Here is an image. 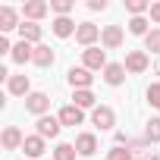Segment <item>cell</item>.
<instances>
[{
	"label": "cell",
	"mask_w": 160,
	"mask_h": 160,
	"mask_svg": "<svg viewBox=\"0 0 160 160\" xmlns=\"http://www.w3.org/2000/svg\"><path fill=\"white\" fill-rule=\"evenodd\" d=\"M66 82L72 85V91H88L91 82H94V75H91V69H85V66H72V69L66 72Z\"/></svg>",
	"instance_id": "obj_1"
},
{
	"label": "cell",
	"mask_w": 160,
	"mask_h": 160,
	"mask_svg": "<svg viewBox=\"0 0 160 160\" xmlns=\"http://www.w3.org/2000/svg\"><path fill=\"white\" fill-rule=\"evenodd\" d=\"M25 110L41 119V116H47V110H50V98H47L44 91H32V94L25 98Z\"/></svg>",
	"instance_id": "obj_2"
},
{
	"label": "cell",
	"mask_w": 160,
	"mask_h": 160,
	"mask_svg": "<svg viewBox=\"0 0 160 160\" xmlns=\"http://www.w3.org/2000/svg\"><path fill=\"white\" fill-rule=\"evenodd\" d=\"M91 122H94V126H98L101 132L113 129V126H116V113H113V107H107V104L94 107V110H91Z\"/></svg>",
	"instance_id": "obj_3"
},
{
	"label": "cell",
	"mask_w": 160,
	"mask_h": 160,
	"mask_svg": "<svg viewBox=\"0 0 160 160\" xmlns=\"http://www.w3.org/2000/svg\"><path fill=\"white\" fill-rule=\"evenodd\" d=\"M101 32H104V28H98L94 22H78V32H75V41L82 44L85 50H88V47H94V41L101 38Z\"/></svg>",
	"instance_id": "obj_4"
},
{
	"label": "cell",
	"mask_w": 160,
	"mask_h": 160,
	"mask_svg": "<svg viewBox=\"0 0 160 160\" xmlns=\"http://www.w3.org/2000/svg\"><path fill=\"white\" fill-rule=\"evenodd\" d=\"M60 129H63V122H60L57 116H41V119L35 122V135H41L44 141H47V138H57Z\"/></svg>",
	"instance_id": "obj_5"
},
{
	"label": "cell",
	"mask_w": 160,
	"mask_h": 160,
	"mask_svg": "<svg viewBox=\"0 0 160 160\" xmlns=\"http://www.w3.org/2000/svg\"><path fill=\"white\" fill-rule=\"evenodd\" d=\"M22 151H25V160H38V157L47 154V141H44L41 135H25Z\"/></svg>",
	"instance_id": "obj_6"
},
{
	"label": "cell",
	"mask_w": 160,
	"mask_h": 160,
	"mask_svg": "<svg viewBox=\"0 0 160 160\" xmlns=\"http://www.w3.org/2000/svg\"><path fill=\"white\" fill-rule=\"evenodd\" d=\"M57 119H60L63 126H69V129H75V126H82V122H85V110H78L75 104H66V107H60V113H57Z\"/></svg>",
	"instance_id": "obj_7"
},
{
	"label": "cell",
	"mask_w": 160,
	"mask_h": 160,
	"mask_svg": "<svg viewBox=\"0 0 160 160\" xmlns=\"http://www.w3.org/2000/svg\"><path fill=\"white\" fill-rule=\"evenodd\" d=\"M82 66L85 69H107V50H101V47L82 50Z\"/></svg>",
	"instance_id": "obj_8"
},
{
	"label": "cell",
	"mask_w": 160,
	"mask_h": 160,
	"mask_svg": "<svg viewBox=\"0 0 160 160\" xmlns=\"http://www.w3.org/2000/svg\"><path fill=\"white\" fill-rule=\"evenodd\" d=\"M148 63H151V60H148V53H144V50H129L122 66H126V72L138 75V72H144V69H148Z\"/></svg>",
	"instance_id": "obj_9"
},
{
	"label": "cell",
	"mask_w": 160,
	"mask_h": 160,
	"mask_svg": "<svg viewBox=\"0 0 160 160\" xmlns=\"http://www.w3.org/2000/svg\"><path fill=\"white\" fill-rule=\"evenodd\" d=\"M75 151H78V157H91L94 151H98V135L94 132H82V135H75Z\"/></svg>",
	"instance_id": "obj_10"
},
{
	"label": "cell",
	"mask_w": 160,
	"mask_h": 160,
	"mask_svg": "<svg viewBox=\"0 0 160 160\" xmlns=\"http://www.w3.org/2000/svg\"><path fill=\"white\" fill-rule=\"evenodd\" d=\"M10 60H13V63H19V66L32 63V60H35V44H28V41H16V44H13Z\"/></svg>",
	"instance_id": "obj_11"
},
{
	"label": "cell",
	"mask_w": 160,
	"mask_h": 160,
	"mask_svg": "<svg viewBox=\"0 0 160 160\" xmlns=\"http://www.w3.org/2000/svg\"><path fill=\"white\" fill-rule=\"evenodd\" d=\"M50 13V3H44V0H28V3L22 7V16L28 19V22H38V19H44Z\"/></svg>",
	"instance_id": "obj_12"
},
{
	"label": "cell",
	"mask_w": 160,
	"mask_h": 160,
	"mask_svg": "<svg viewBox=\"0 0 160 160\" xmlns=\"http://www.w3.org/2000/svg\"><path fill=\"white\" fill-rule=\"evenodd\" d=\"M41 35H44V32H41V25H38V22L22 19V25H19V41H28V44H35V47H38V44H41Z\"/></svg>",
	"instance_id": "obj_13"
},
{
	"label": "cell",
	"mask_w": 160,
	"mask_h": 160,
	"mask_svg": "<svg viewBox=\"0 0 160 160\" xmlns=\"http://www.w3.org/2000/svg\"><path fill=\"white\" fill-rule=\"evenodd\" d=\"M101 44H104L107 50H116V47L122 44V25H104V32H101Z\"/></svg>",
	"instance_id": "obj_14"
},
{
	"label": "cell",
	"mask_w": 160,
	"mask_h": 160,
	"mask_svg": "<svg viewBox=\"0 0 160 160\" xmlns=\"http://www.w3.org/2000/svg\"><path fill=\"white\" fill-rule=\"evenodd\" d=\"M104 82H107L110 88H119V85L126 82V66H122V63H107V69H104Z\"/></svg>",
	"instance_id": "obj_15"
},
{
	"label": "cell",
	"mask_w": 160,
	"mask_h": 160,
	"mask_svg": "<svg viewBox=\"0 0 160 160\" xmlns=\"http://www.w3.org/2000/svg\"><path fill=\"white\" fill-rule=\"evenodd\" d=\"M7 91L16 94V98H28V94H32V82H28V75H10Z\"/></svg>",
	"instance_id": "obj_16"
},
{
	"label": "cell",
	"mask_w": 160,
	"mask_h": 160,
	"mask_svg": "<svg viewBox=\"0 0 160 160\" xmlns=\"http://www.w3.org/2000/svg\"><path fill=\"white\" fill-rule=\"evenodd\" d=\"M22 141H25V135L19 132V126H7V129H3V135H0V144H3L7 151L22 148Z\"/></svg>",
	"instance_id": "obj_17"
},
{
	"label": "cell",
	"mask_w": 160,
	"mask_h": 160,
	"mask_svg": "<svg viewBox=\"0 0 160 160\" xmlns=\"http://www.w3.org/2000/svg\"><path fill=\"white\" fill-rule=\"evenodd\" d=\"M50 28H53V35H57V38H72V35L78 32V25H75L69 16H57V19L50 22Z\"/></svg>",
	"instance_id": "obj_18"
},
{
	"label": "cell",
	"mask_w": 160,
	"mask_h": 160,
	"mask_svg": "<svg viewBox=\"0 0 160 160\" xmlns=\"http://www.w3.org/2000/svg\"><path fill=\"white\" fill-rule=\"evenodd\" d=\"M22 22H19V13L13 10V7H0V32H13V28H19Z\"/></svg>",
	"instance_id": "obj_19"
},
{
	"label": "cell",
	"mask_w": 160,
	"mask_h": 160,
	"mask_svg": "<svg viewBox=\"0 0 160 160\" xmlns=\"http://www.w3.org/2000/svg\"><path fill=\"white\" fill-rule=\"evenodd\" d=\"M53 60H57V53H53V50H50L47 44H38V47H35V60H32L35 66L47 69V66H53Z\"/></svg>",
	"instance_id": "obj_20"
},
{
	"label": "cell",
	"mask_w": 160,
	"mask_h": 160,
	"mask_svg": "<svg viewBox=\"0 0 160 160\" xmlns=\"http://www.w3.org/2000/svg\"><path fill=\"white\" fill-rule=\"evenodd\" d=\"M78 157V151H75V144H69V141H60L57 148H53V160H75Z\"/></svg>",
	"instance_id": "obj_21"
},
{
	"label": "cell",
	"mask_w": 160,
	"mask_h": 160,
	"mask_svg": "<svg viewBox=\"0 0 160 160\" xmlns=\"http://www.w3.org/2000/svg\"><path fill=\"white\" fill-rule=\"evenodd\" d=\"M94 101H98V98L91 94V88H88V91H72V104H75L78 110H88V107H94Z\"/></svg>",
	"instance_id": "obj_22"
},
{
	"label": "cell",
	"mask_w": 160,
	"mask_h": 160,
	"mask_svg": "<svg viewBox=\"0 0 160 160\" xmlns=\"http://www.w3.org/2000/svg\"><path fill=\"white\" fill-rule=\"evenodd\" d=\"M148 25H151V22H148L144 16H132V19H129V32H132V35H141V38H148V32H151Z\"/></svg>",
	"instance_id": "obj_23"
},
{
	"label": "cell",
	"mask_w": 160,
	"mask_h": 160,
	"mask_svg": "<svg viewBox=\"0 0 160 160\" xmlns=\"http://www.w3.org/2000/svg\"><path fill=\"white\" fill-rule=\"evenodd\" d=\"M144 141H160V116H154V119H148V126H144Z\"/></svg>",
	"instance_id": "obj_24"
},
{
	"label": "cell",
	"mask_w": 160,
	"mask_h": 160,
	"mask_svg": "<svg viewBox=\"0 0 160 160\" xmlns=\"http://www.w3.org/2000/svg\"><path fill=\"white\" fill-rule=\"evenodd\" d=\"M126 10L132 16H144V13H151V3L148 0H126Z\"/></svg>",
	"instance_id": "obj_25"
},
{
	"label": "cell",
	"mask_w": 160,
	"mask_h": 160,
	"mask_svg": "<svg viewBox=\"0 0 160 160\" xmlns=\"http://www.w3.org/2000/svg\"><path fill=\"white\" fill-rule=\"evenodd\" d=\"M144 50L160 53V28H151V32H148V38H144Z\"/></svg>",
	"instance_id": "obj_26"
},
{
	"label": "cell",
	"mask_w": 160,
	"mask_h": 160,
	"mask_svg": "<svg viewBox=\"0 0 160 160\" xmlns=\"http://www.w3.org/2000/svg\"><path fill=\"white\" fill-rule=\"evenodd\" d=\"M107 160H135V157H132V151H129V148H122V144H113V148L107 151Z\"/></svg>",
	"instance_id": "obj_27"
},
{
	"label": "cell",
	"mask_w": 160,
	"mask_h": 160,
	"mask_svg": "<svg viewBox=\"0 0 160 160\" xmlns=\"http://www.w3.org/2000/svg\"><path fill=\"white\" fill-rule=\"evenodd\" d=\"M50 10H53L57 16H69V13L75 10V3H72V0H50Z\"/></svg>",
	"instance_id": "obj_28"
},
{
	"label": "cell",
	"mask_w": 160,
	"mask_h": 160,
	"mask_svg": "<svg viewBox=\"0 0 160 160\" xmlns=\"http://www.w3.org/2000/svg\"><path fill=\"white\" fill-rule=\"evenodd\" d=\"M144 94H148V104H151V107H157V110H160V82H151V85H148V91H144Z\"/></svg>",
	"instance_id": "obj_29"
},
{
	"label": "cell",
	"mask_w": 160,
	"mask_h": 160,
	"mask_svg": "<svg viewBox=\"0 0 160 160\" xmlns=\"http://www.w3.org/2000/svg\"><path fill=\"white\" fill-rule=\"evenodd\" d=\"M88 10L91 13H104L107 10V0H88Z\"/></svg>",
	"instance_id": "obj_30"
},
{
	"label": "cell",
	"mask_w": 160,
	"mask_h": 160,
	"mask_svg": "<svg viewBox=\"0 0 160 160\" xmlns=\"http://www.w3.org/2000/svg\"><path fill=\"white\" fill-rule=\"evenodd\" d=\"M148 16H151V22L160 25V0H154V3H151V13H148Z\"/></svg>",
	"instance_id": "obj_31"
},
{
	"label": "cell",
	"mask_w": 160,
	"mask_h": 160,
	"mask_svg": "<svg viewBox=\"0 0 160 160\" xmlns=\"http://www.w3.org/2000/svg\"><path fill=\"white\" fill-rule=\"evenodd\" d=\"M0 53H13V44H10L7 35H0Z\"/></svg>",
	"instance_id": "obj_32"
},
{
	"label": "cell",
	"mask_w": 160,
	"mask_h": 160,
	"mask_svg": "<svg viewBox=\"0 0 160 160\" xmlns=\"http://www.w3.org/2000/svg\"><path fill=\"white\" fill-rule=\"evenodd\" d=\"M135 160H141V157H135Z\"/></svg>",
	"instance_id": "obj_33"
}]
</instances>
